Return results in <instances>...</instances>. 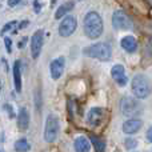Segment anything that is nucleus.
Returning a JSON list of instances; mask_svg holds the SVG:
<instances>
[{"mask_svg": "<svg viewBox=\"0 0 152 152\" xmlns=\"http://www.w3.org/2000/svg\"><path fill=\"white\" fill-rule=\"evenodd\" d=\"M143 123L139 119H131V120H127L123 124V132L127 135H134L142 128Z\"/></svg>", "mask_w": 152, "mask_h": 152, "instance_id": "ddd939ff", "label": "nucleus"}, {"mask_svg": "<svg viewBox=\"0 0 152 152\" xmlns=\"http://www.w3.org/2000/svg\"><path fill=\"white\" fill-rule=\"evenodd\" d=\"M84 53L89 58L97 59L102 61H108L112 56V50H111L110 44L107 43H96L94 45H89L84 50Z\"/></svg>", "mask_w": 152, "mask_h": 152, "instance_id": "f03ea898", "label": "nucleus"}, {"mask_svg": "<svg viewBox=\"0 0 152 152\" xmlns=\"http://www.w3.org/2000/svg\"><path fill=\"white\" fill-rule=\"evenodd\" d=\"M76 27H77V20H76L75 16H72V15L64 16L60 26H59V35L63 37L71 36L76 31Z\"/></svg>", "mask_w": 152, "mask_h": 152, "instance_id": "39448f33", "label": "nucleus"}, {"mask_svg": "<svg viewBox=\"0 0 152 152\" xmlns=\"http://www.w3.org/2000/svg\"><path fill=\"white\" fill-rule=\"evenodd\" d=\"M91 142L94 143L95 148H96V152H104V142L103 140H99L96 137H91Z\"/></svg>", "mask_w": 152, "mask_h": 152, "instance_id": "6ab92c4d", "label": "nucleus"}, {"mask_svg": "<svg viewBox=\"0 0 152 152\" xmlns=\"http://www.w3.org/2000/svg\"><path fill=\"white\" fill-rule=\"evenodd\" d=\"M137 145V142L134 139H127L126 140V148L127 150H131V148H135Z\"/></svg>", "mask_w": 152, "mask_h": 152, "instance_id": "412c9836", "label": "nucleus"}, {"mask_svg": "<svg viewBox=\"0 0 152 152\" xmlns=\"http://www.w3.org/2000/svg\"><path fill=\"white\" fill-rule=\"evenodd\" d=\"M83 29L88 39H97V37H100L103 35V31H104V23H103L102 16L96 11L88 12L84 16Z\"/></svg>", "mask_w": 152, "mask_h": 152, "instance_id": "f257e3e1", "label": "nucleus"}, {"mask_svg": "<svg viewBox=\"0 0 152 152\" xmlns=\"http://www.w3.org/2000/svg\"><path fill=\"white\" fill-rule=\"evenodd\" d=\"M21 0H8V5L10 7H16L18 4H20Z\"/></svg>", "mask_w": 152, "mask_h": 152, "instance_id": "5701e85b", "label": "nucleus"}, {"mask_svg": "<svg viewBox=\"0 0 152 152\" xmlns=\"http://www.w3.org/2000/svg\"><path fill=\"white\" fill-rule=\"evenodd\" d=\"M72 8H74V3H63V4L56 10L55 19H61V18H64V16H67Z\"/></svg>", "mask_w": 152, "mask_h": 152, "instance_id": "f3484780", "label": "nucleus"}, {"mask_svg": "<svg viewBox=\"0 0 152 152\" xmlns=\"http://www.w3.org/2000/svg\"><path fill=\"white\" fill-rule=\"evenodd\" d=\"M43 43H44V32L42 29H37L31 37V55L34 59L39 58L43 48Z\"/></svg>", "mask_w": 152, "mask_h": 152, "instance_id": "423d86ee", "label": "nucleus"}, {"mask_svg": "<svg viewBox=\"0 0 152 152\" xmlns=\"http://www.w3.org/2000/svg\"><path fill=\"white\" fill-rule=\"evenodd\" d=\"M147 140L150 143H152V126L148 128V131H147Z\"/></svg>", "mask_w": 152, "mask_h": 152, "instance_id": "b1692460", "label": "nucleus"}, {"mask_svg": "<svg viewBox=\"0 0 152 152\" xmlns=\"http://www.w3.org/2000/svg\"><path fill=\"white\" fill-rule=\"evenodd\" d=\"M74 148H75V152H89L91 144H89V142L84 136H79L75 139Z\"/></svg>", "mask_w": 152, "mask_h": 152, "instance_id": "dca6fc26", "label": "nucleus"}, {"mask_svg": "<svg viewBox=\"0 0 152 152\" xmlns=\"http://www.w3.org/2000/svg\"><path fill=\"white\" fill-rule=\"evenodd\" d=\"M103 118H104V110H102V108H91L88 112V115H87V121H88V124H91V126H99L100 123H102Z\"/></svg>", "mask_w": 152, "mask_h": 152, "instance_id": "9b49d317", "label": "nucleus"}, {"mask_svg": "<svg viewBox=\"0 0 152 152\" xmlns=\"http://www.w3.org/2000/svg\"><path fill=\"white\" fill-rule=\"evenodd\" d=\"M13 84L18 92L21 91V63L20 60H16L13 64Z\"/></svg>", "mask_w": 152, "mask_h": 152, "instance_id": "4468645a", "label": "nucleus"}, {"mask_svg": "<svg viewBox=\"0 0 152 152\" xmlns=\"http://www.w3.org/2000/svg\"><path fill=\"white\" fill-rule=\"evenodd\" d=\"M120 45L124 51L132 53L137 50V40H136V37L132 36V35H127V36H124L123 39L120 40Z\"/></svg>", "mask_w": 152, "mask_h": 152, "instance_id": "f8f14e48", "label": "nucleus"}, {"mask_svg": "<svg viewBox=\"0 0 152 152\" xmlns=\"http://www.w3.org/2000/svg\"><path fill=\"white\" fill-rule=\"evenodd\" d=\"M112 26L116 29L129 28V20H128V16L126 15V12H123L121 10L115 11V13L112 15Z\"/></svg>", "mask_w": 152, "mask_h": 152, "instance_id": "6e6552de", "label": "nucleus"}, {"mask_svg": "<svg viewBox=\"0 0 152 152\" xmlns=\"http://www.w3.org/2000/svg\"><path fill=\"white\" fill-rule=\"evenodd\" d=\"M4 44H5V47H7L8 52H11V45H12V43H11L10 37H5V39H4Z\"/></svg>", "mask_w": 152, "mask_h": 152, "instance_id": "4be33fe9", "label": "nucleus"}, {"mask_svg": "<svg viewBox=\"0 0 152 152\" xmlns=\"http://www.w3.org/2000/svg\"><path fill=\"white\" fill-rule=\"evenodd\" d=\"M16 26H19L18 21H10V23H7V24H5V26L1 28V35H4V34H7V32L12 31V29L18 28Z\"/></svg>", "mask_w": 152, "mask_h": 152, "instance_id": "aec40b11", "label": "nucleus"}, {"mask_svg": "<svg viewBox=\"0 0 152 152\" xmlns=\"http://www.w3.org/2000/svg\"><path fill=\"white\" fill-rule=\"evenodd\" d=\"M59 119L55 115H48L45 120V128H44V140L47 143H53L58 137L59 134Z\"/></svg>", "mask_w": 152, "mask_h": 152, "instance_id": "20e7f679", "label": "nucleus"}, {"mask_svg": "<svg viewBox=\"0 0 152 152\" xmlns=\"http://www.w3.org/2000/svg\"><path fill=\"white\" fill-rule=\"evenodd\" d=\"M28 24V21H23V23H20V26H19V28H24V27Z\"/></svg>", "mask_w": 152, "mask_h": 152, "instance_id": "393cba45", "label": "nucleus"}, {"mask_svg": "<svg viewBox=\"0 0 152 152\" xmlns=\"http://www.w3.org/2000/svg\"><path fill=\"white\" fill-rule=\"evenodd\" d=\"M132 92L137 99H145L150 96L152 87L151 83L144 75H136L132 79Z\"/></svg>", "mask_w": 152, "mask_h": 152, "instance_id": "7ed1b4c3", "label": "nucleus"}, {"mask_svg": "<svg viewBox=\"0 0 152 152\" xmlns=\"http://www.w3.org/2000/svg\"><path fill=\"white\" fill-rule=\"evenodd\" d=\"M64 67H66V59L64 58H58L55 60H52V63L50 66V71L53 80H58V79L61 77V75L64 72Z\"/></svg>", "mask_w": 152, "mask_h": 152, "instance_id": "1a4fd4ad", "label": "nucleus"}, {"mask_svg": "<svg viewBox=\"0 0 152 152\" xmlns=\"http://www.w3.org/2000/svg\"><path fill=\"white\" fill-rule=\"evenodd\" d=\"M29 148H31L29 143L24 139H20L15 143V150L18 152H27V151H29Z\"/></svg>", "mask_w": 152, "mask_h": 152, "instance_id": "a211bd4d", "label": "nucleus"}, {"mask_svg": "<svg viewBox=\"0 0 152 152\" xmlns=\"http://www.w3.org/2000/svg\"><path fill=\"white\" fill-rule=\"evenodd\" d=\"M139 103L136 102V100H134L132 97H123V99L120 100V111L123 112V115L126 116H132L135 115V113L139 111Z\"/></svg>", "mask_w": 152, "mask_h": 152, "instance_id": "0eeeda50", "label": "nucleus"}, {"mask_svg": "<svg viewBox=\"0 0 152 152\" xmlns=\"http://www.w3.org/2000/svg\"><path fill=\"white\" fill-rule=\"evenodd\" d=\"M18 126L21 131H26L29 126V115L26 108H21L18 115Z\"/></svg>", "mask_w": 152, "mask_h": 152, "instance_id": "2eb2a0df", "label": "nucleus"}, {"mask_svg": "<svg viewBox=\"0 0 152 152\" xmlns=\"http://www.w3.org/2000/svg\"><path fill=\"white\" fill-rule=\"evenodd\" d=\"M111 76H112L113 80L121 87H124L127 84V81H128V77H127V75H126V69H124V67L120 66V64H116V66L112 67V69H111Z\"/></svg>", "mask_w": 152, "mask_h": 152, "instance_id": "9d476101", "label": "nucleus"}]
</instances>
